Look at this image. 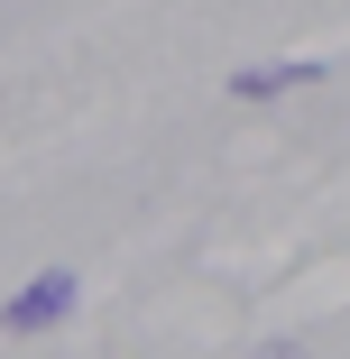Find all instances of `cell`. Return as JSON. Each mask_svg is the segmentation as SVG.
Segmentation results:
<instances>
[{"instance_id": "obj_2", "label": "cell", "mask_w": 350, "mask_h": 359, "mask_svg": "<svg viewBox=\"0 0 350 359\" xmlns=\"http://www.w3.org/2000/svg\"><path fill=\"white\" fill-rule=\"evenodd\" d=\"M314 74H323L314 55H304V65H249V74H231V93H240V102H267V93H286V83H314Z\"/></svg>"}, {"instance_id": "obj_1", "label": "cell", "mask_w": 350, "mask_h": 359, "mask_svg": "<svg viewBox=\"0 0 350 359\" xmlns=\"http://www.w3.org/2000/svg\"><path fill=\"white\" fill-rule=\"evenodd\" d=\"M74 295H83V285H74V267H46L37 285H19V295L0 304V332H10V341H28V332H55L65 313H74Z\"/></svg>"}]
</instances>
